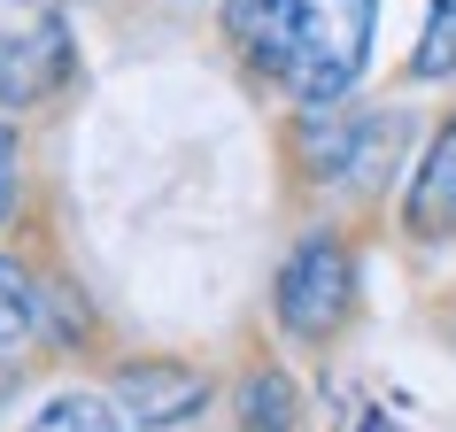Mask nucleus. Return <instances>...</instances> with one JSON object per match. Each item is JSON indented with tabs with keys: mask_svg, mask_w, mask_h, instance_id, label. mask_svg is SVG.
<instances>
[{
	"mask_svg": "<svg viewBox=\"0 0 456 432\" xmlns=\"http://www.w3.org/2000/svg\"><path fill=\"white\" fill-rule=\"evenodd\" d=\"M379 0H240V39L294 100L333 108L371 62Z\"/></svg>",
	"mask_w": 456,
	"mask_h": 432,
	"instance_id": "f257e3e1",
	"label": "nucleus"
},
{
	"mask_svg": "<svg viewBox=\"0 0 456 432\" xmlns=\"http://www.w3.org/2000/svg\"><path fill=\"white\" fill-rule=\"evenodd\" d=\"M356 309V263H348V247L340 240H302L279 270V324L294 340H333Z\"/></svg>",
	"mask_w": 456,
	"mask_h": 432,
	"instance_id": "f03ea898",
	"label": "nucleus"
},
{
	"mask_svg": "<svg viewBox=\"0 0 456 432\" xmlns=\"http://www.w3.org/2000/svg\"><path fill=\"white\" fill-rule=\"evenodd\" d=\"M77 54H70V24L62 16H39L24 31H0V108H31V100H54L70 85Z\"/></svg>",
	"mask_w": 456,
	"mask_h": 432,
	"instance_id": "7ed1b4c3",
	"label": "nucleus"
},
{
	"mask_svg": "<svg viewBox=\"0 0 456 432\" xmlns=\"http://www.w3.org/2000/svg\"><path fill=\"white\" fill-rule=\"evenodd\" d=\"M117 402L140 432H163L209 409V379L186 371V363H132V371H117Z\"/></svg>",
	"mask_w": 456,
	"mask_h": 432,
	"instance_id": "20e7f679",
	"label": "nucleus"
},
{
	"mask_svg": "<svg viewBox=\"0 0 456 432\" xmlns=\"http://www.w3.org/2000/svg\"><path fill=\"white\" fill-rule=\"evenodd\" d=\"M410 232H456V124L433 140V155L418 163V186H410Z\"/></svg>",
	"mask_w": 456,
	"mask_h": 432,
	"instance_id": "39448f33",
	"label": "nucleus"
},
{
	"mask_svg": "<svg viewBox=\"0 0 456 432\" xmlns=\"http://www.w3.org/2000/svg\"><path fill=\"white\" fill-rule=\"evenodd\" d=\"M240 432H294V386H287V371H248V379H240Z\"/></svg>",
	"mask_w": 456,
	"mask_h": 432,
	"instance_id": "423d86ee",
	"label": "nucleus"
},
{
	"mask_svg": "<svg viewBox=\"0 0 456 432\" xmlns=\"http://www.w3.org/2000/svg\"><path fill=\"white\" fill-rule=\"evenodd\" d=\"M410 70H418V77H449L456 70V0H433V8H426V31H418Z\"/></svg>",
	"mask_w": 456,
	"mask_h": 432,
	"instance_id": "0eeeda50",
	"label": "nucleus"
},
{
	"mask_svg": "<svg viewBox=\"0 0 456 432\" xmlns=\"http://www.w3.org/2000/svg\"><path fill=\"white\" fill-rule=\"evenodd\" d=\"M24 432H117V417H109V402H94V394H54Z\"/></svg>",
	"mask_w": 456,
	"mask_h": 432,
	"instance_id": "6e6552de",
	"label": "nucleus"
},
{
	"mask_svg": "<svg viewBox=\"0 0 456 432\" xmlns=\"http://www.w3.org/2000/svg\"><path fill=\"white\" fill-rule=\"evenodd\" d=\"M0 332H31V278L0 263Z\"/></svg>",
	"mask_w": 456,
	"mask_h": 432,
	"instance_id": "1a4fd4ad",
	"label": "nucleus"
},
{
	"mask_svg": "<svg viewBox=\"0 0 456 432\" xmlns=\"http://www.w3.org/2000/svg\"><path fill=\"white\" fill-rule=\"evenodd\" d=\"M24 147H16V132H8V124H0V224H8V216H16V186H24Z\"/></svg>",
	"mask_w": 456,
	"mask_h": 432,
	"instance_id": "9d476101",
	"label": "nucleus"
},
{
	"mask_svg": "<svg viewBox=\"0 0 456 432\" xmlns=\"http://www.w3.org/2000/svg\"><path fill=\"white\" fill-rule=\"evenodd\" d=\"M8 394H16V363L0 356V402H8Z\"/></svg>",
	"mask_w": 456,
	"mask_h": 432,
	"instance_id": "9b49d317",
	"label": "nucleus"
},
{
	"mask_svg": "<svg viewBox=\"0 0 456 432\" xmlns=\"http://www.w3.org/2000/svg\"><path fill=\"white\" fill-rule=\"evenodd\" d=\"M31 8H54V0H31Z\"/></svg>",
	"mask_w": 456,
	"mask_h": 432,
	"instance_id": "f8f14e48",
	"label": "nucleus"
}]
</instances>
